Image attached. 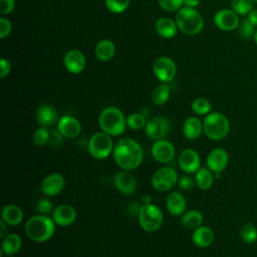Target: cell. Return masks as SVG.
Masks as SVG:
<instances>
[{
	"label": "cell",
	"mask_w": 257,
	"mask_h": 257,
	"mask_svg": "<svg viewBox=\"0 0 257 257\" xmlns=\"http://www.w3.org/2000/svg\"><path fill=\"white\" fill-rule=\"evenodd\" d=\"M112 157L121 170L133 171L142 164L144 153L141 145L136 140L122 138L114 145Z\"/></svg>",
	"instance_id": "1"
},
{
	"label": "cell",
	"mask_w": 257,
	"mask_h": 257,
	"mask_svg": "<svg viewBox=\"0 0 257 257\" xmlns=\"http://www.w3.org/2000/svg\"><path fill=\"white\" fill-rule=\"evenodd\" d=\"M55 223L48 215H35L25 223V233L27 237L35 242H46L55 233Z\"/></svg>",
	"instance_id": "2"
},
{
	"label": "cell",
	"mask_w": 257,
	"mask_h": 257,
	"mask_svg": "<svg viewBox=\"0 0 257 257\" xmlns=\"http://www.w3.org/2000/svg\"><path fill=\"white\" fill-rule=\"evenodd\" d=\"M98 124L102 132L111 137H117L122 135L126 128V117L119 108L107 106L101 110Z\"/></svg>",
	"instance_id": "3"
},
{
	"label": "cell",
	"mask_w": 257,
	"mask_h": 257,
	"mask_svg": "<svg viewBox=\"0 0 257 257\" xmlns=\"http://www.w3.org/2000/svg\"><path fill=\"white\" fill-rule=\"evenodd\" d=\"M230 131V122L226 115L213 111L206 115L203 121V132L212 141H221L227 137Z\"/></svg>",
	"instance_id": "4"
},
{
	"label": "cell",
	"mask_w": 257,
	"mask_h": 257,
	"mask_svg": "<svg viewBox=\"0 0 257 257\" xmlns=\"http://www.w3.org/2000/svg\"><path fill=\"white\" fill-rule=\"evenodd\" d=\"M176 23L178 28L189 35H195L202 31L204 20L202 15L195 9L184 7L177 12Z\"/></svg>",
	"instance_id": "5"
},
{
	"label": "cell",
	"mask_w": 257,
	"mask_h": 257,
	"mask_svg": "<svg viewBox=\"0 0 257 257\" xmlns=\"http://www.w3.org/2000/svg\"><path fill=\"white\" fill-rule=\"evenodd\" d=\"M140 226L146 232L158 231L164 222L162 210L153 203L143 204L138 212Z\"/></svg>",
	"instance_id": "6"
},
{
	"label": "cell",
	"mask_w": 257,
	"mask_h": 257,
	"mask_svg": "<svg viewBox=\"0 0 257 257\" xmlns=\"http://www.w3.org/2000/svg\"><path fill=\"white\" fill-rule=\"evenodd\" d=\"M114 148L111 136L104 132L93 134L88 141V153L96 160H104L112 154Z\"/></svg>",
	"instance_id": "7"
},
{
	"label": "cell",
	"mask_w": 257,
	"mask_h": 257,
	"mask_svg": "<svg viewBox=\"0 0 257 257\" xmlns=\"http://www.w3.org/2000/svg\"><path fill=\"white\" fill-rule=\"evenodd\" d=\"M178 174L172 167H163L158 169L152 176L151 184L158 192H167L178 184Z\"/></svg>",
	"instance_id": "8"
},
{
	"label": "cell",
	"mask_w": 257,
	"mask_h": 257,
	"mask_svg": "<svg viewBox=\"0 0 257 257\" xmlns=\"http://www.w3.org/2000/svg\"><path fill=\"white\" fill-rule=\"evenodd\" d=\"M153 71L160 81L167 83L172 81L176 76L177 66L171 58L167 56H161L154 62Z\"/></svg>",
	"instance_id": "9"
},
{
	"label": "cell",
	"mask_w": 257,
	"mask_h": 257,
	"mask_svg": "<svg viewBox=\"0 0 257 257\" xmlns=\"http://www.w3.org/2000/svg\"><path fill=\"white\" fill-rule=\"evenodd\" d=\"M171 122L169 119L163 116H156L147 121L145 126L146 135L153 141L163 140L169 133Z\"/></svg>",
	"instance_id": "10"
},
{
	"label": "cell",
	"mask_w": 257,
	"mask_h": 257,
	"mask_svg": "<svg viewBox=\"0 0 257 257\" xmlns=\"http://www.w3.org/2000/svg\"><path fill=\"white\" fill-rule=\"evenodd\" d=\"M214 24L223 31H232L238 28L240 20L238 14L232 9H221L214 15Z\"/></svg>",
	"instance_id": "11"
},
{
	"label": "cell",
	"mask_w": 257,
	"mask_h": 257,
	"mask_svg": "<svg viewBox=\"0 0 257 257\" xmlns=\"http://www.w3.org/2000/svg\"><path fill=\"white\" fill-rule=\"evenodd\" d=\"M151 152L153 158L161 164L170 163L174 159L176 153L173 144L164 139L156 141L152 147Z\"/></svg>",
	"instance_id": "12"
},
{
	"label": "cell",
	"mask_w": 257,
	"mask_h": 257,
	"mask_svg": "<svg viewBox=\"0 0 257 257\" xmlns=\"http://www.w3.org/2000/svg\"><path fill=\"white\" fill-rule=\"evenodd\" d=\"M229 162V155L227 151L223 148H215L213 149L207 156V167L214 174H221L223 172Z\"/></svg>",
	"instance_id": "13"
},
{
	"label": "cell",
	"mask_w": 257,
	"mask_h": 257,
	"mask_svg": "<svg viewBox=\"0 0 257 257\" xmlns=\"http://www.w3.org/2000/svg\"><path fill=\"white\" fill-rule=\"evenodd\" d=\"M65 181L61 174L52 173L46 176L40 185L41 192L47 197H53L58 195L64 188Z\"/></svg>",
	"instance_id": "14"
},
{
	"label": "cell",
	"mask_w": 257,
	"mask_h": 257,
	"mask_svg": "<svg viewBox=\"0 0 257 257\" xmlns=\"http://www.w3.org/2000/svg\"><path fill=\"white\" fill-rule=\"evenodd\" d=\"M179 166L184 173H196L201 167V160L199 154L193 149H185L179 156Z\"/></svg>",
	"instance_id": "15"
},
{
	"label": "cell",
	"mask_w": 257,
	"mask_h": 257,
	"mask_svg": "<svg viewBox=\"0 0 257 257\" xmlns=\"http://www.w3.org/2000/svg\"><path fill=\"white\" fill-rule=\"evenodd\" d=\"M113 184L116 190L123 195H131L137 188V181L130 171L120 170L113 178Z\"/></svg>",
	"instance_id": "16"
},
{
	"label": "cell",
	"mask_w": 257,
	"mask_h": 257,
	"mask_svg": "<svg viewBox=\"0 0 257 257\" xmlns=\"http://www.w3.org/2000/svg\"><path fill=\"white\" fill-rule=\"evenodd\" d=\"M57 130L64 138L73 139L79 136L81 124L75 117L71 115H63L57 121Z\"/></svg>",
	"instance_id": "17"
},
{
	"label": "cell",
	"mask_w": 257,
	"mask_h": 257,
	"mask_svg": "<svg viewBox=\"0 0 257 257\" xmlns=\"http://www.w3.org/2000/svg\"><path fill=\"white\" fill-rule=\"evenodd\" d=\"M75 209L67 204L57 206L52 212V219L58 226H69L76 220Z\"/></svg>",
	"instance_id": "18"
},
{
	"label": "cell",
	"mask_w": 257,
	"mask_h": 257,
	"mask_svg": "<svg viewBox=\"0 0 257 257\" xmlns=\"http://www.w3.org/2000/svg\"><path fill=\"white\" fill-rule=\"evenodd\" d=\"M63 63L68 72L72 74H78L85 67V57L80 50L71 49L65 54Z\"/></svg>",
	"instance_id": "19"
},
{
	"label": "cell",
	"mask_w": 257,
	"mask_h": 257,
	"mask_svg": "<svg viewBox=\"0 0 257 257\" xmlns=\"http://www.w3.org/2000/svg\"><path fill=\"white\" fill-rule=\"evenodd\" d=\"M36 119L41 126H51L58 121V113L50 104H41L36 109Z\"/></svg>",
	"instance_id": "20"
},
{
	"label": "cell",
	"mask_w": 257,
	"mask_h": 257,
	"mask_svg": "<svg viewBox=\"0 0 257 257\" xmlns=\"http://www.w3.org/2000/svg\"><path fill=\"white\" fill-rule=\"evenodd\" d=\"M166 207L173 216H181L185 213L187 207L186 198L180 192H172L166 199Z\"/></svg>",
	"instance_id": "21"
},
{
	"label": "cell",
	"mask_w": 257,
	"mask_h": 257,
	"mask_svg": "<svg viewBox=\"0 0 257 257\" xmlns=\"http://www.w3.org/2000/svg\"><path fill=\"white\" fill-rule=\"evenodd\" d=\"M192 241L197 247L207 248L214 241V232L210 227L202 225L193 230Z\"/></svg>",
	"instance_id": "22"
},
{
	"label": "cell",
	"mask_w": 257,
	"mask_h": 257,
	"mask_svg": "<svg viewBox=\"0 0 257 257\" xmlns=\"http://www.w3.org/2000/svg\"><path fill=\"white\" fill-rule=\"evenodd\" d=\"M182 132L186 139L197 140L203 133V121L197 116H190L184 121Z\"/></svg>",
	"instance_id": "23"
},
{
	"label": "cell",
	"mask_w": 257,
	"mask_h": 257,
	"mask_svg": "<svg viewBox=\"0 0 257 257\" xmlns=\"http://www.w3.org/2000/svg\"><path fill=\"white\" fill-rule=\"evenodd\" d=\"M21 246L22 240L18 234H7L4 238H2L1 257H3V254L7 256H14L21 249Z\"/></svg>",
	"instance_id": "24"
},
{
	"label": "cell",
	"mask_w": 257,
	"mask_h": 257,
	"mask_svg": "<svg viewBox=\"0 0 257 257\" xmlns=\"http://www.w3.org/2000/svg\"><path fill=\"white\" fill-rule=\"evenodd\" d=\"M1 220L9 226H17L23 220V212L17 205H6L1 211Z\"/></svg>",
	"instance_id": "25"
},
{
	"label": "cell",
	"mask_w": 257,
	"mask_h": 257,
	"mask_svg": "<svg viewBox=\"0 0 257 257\" xmlns=\"http://www.w3.org/2000/svg\"><path fill=\"white\" fill-rule=\"evenodd\" d=\"M115 52V47L112 41L108 39H102L100 40L96 46H95V56L98 58L100 61H107L110 60Z\"/></svg>",
	"instance_id": "26"
},
{
	"label": "cell",
	"mask_w": 257,
	"mask_h": 257,
	"mask_svg": "<svg viewBox=\"0 0 257 257\" xmlns=\"http://www.w3.org/2000/svg\"><path fill=\"white\" fill-rule=\"evenodd\" d=\"M204 217L203 214L198 210H190L182 215L181 223L182 225L190 230H195L202 226Z\"/></svg>",
	"instance_id": "27"
},
{
	"label": "cell",
	"mask_w": 257,
	"mask_h": 257,
	"mask_svg": "<svg viewBox=\"0 0 257 257\" xmlns=\"http://www.w3.org/2000/svg\"><path fill=\"white\" fill-rule=\"evenodd\" d=\"M156 30L158 34L164 38H172L177 32V23L170 18H160L156 22Z\"/></svg>",
	"instance_id": "28"
},
{
	"label": "cell",
	"mask_w": 257,
	"mask_h": 257,
	"mask_svg": "<svg viewBox=\"0 0 257 257\" xmlns=\"http://www.w3.org/2000/svg\"><path fill=\"white\" fill-rule=\"evenodd\" d=\"M195 182L198 188L203 191L211 189L214 183L213 172L208 168H200L195 173Z\"/></svg>",
	"instance_id": "29"
},
{
	"label": "cell",
	"mask_w": 257,
	"mask_h": 257,
	"mask_svg": "<svg viewBox=\"0 0 257 257\" xmlns=\"http://www.w3.org/2000/svg\"><path fill=\"white\" fill-rule=\"evenodd\" d=\"M170 97V88L166 83L157 85L152 91V100L157 105L165 104Z\"/></svg>",
	"instance_id": "30"
},
{
	"label": "cell",
	"mask_w": 257,
	"mask_h": 257,
	"mask_svg": "<svg viewBox=\"0 0 257 257\" xmlns=\"http://www.w3.org/2000/svg\"><path fill=\"white\" fill-rule=\"evenodd\" d=\"M241 239L248 244L254 243L257 240V228L254 224L248 222L245 223L240 231Z\"/></svg>",
	"instance_id": "31"
},
{
	"label": "cell",
	"mask_w": 257,
	"mask_h": 257,
	"mask_svg": "<svg viewBox=\"0 0 257 257\" xmlns=\"http://www.w3.org/2000/svg\"><path fill=\"white\" fill-rule=\"evenodd\" d=\"M230 5L238 15H246L253 9V0H231Z\"/></svg>",
	"instance_id": "32"
},
{
	"label": "cell",
	"mask_w": 257,
	"mask_h": 257,
	"mask_svg": "<svg viewBox=\"0 0 257 257\" xmlns=\"http://www.w3.org/2000/svg\"><path fill=\"white\" fill-rule=\"evenodd\" d=\"M147 119L144 114L139 112H133L128 116H126V126L131 130L137 131L144 128L147 124Z\"/></svg>",
	"instance_id": "33"
},
{
	"label": "cell",
	"mask_w": 257,
	"mask_h": 257,
	"mask_svg": "<svg viewBox=\"0 0 257 257\" xmlns=\"http://www.w3.org/2000/svg\"><path fill=\"white\" fill-rule=\"evenodd\" d=\"M211 108L210 101L204 97H198L192 102V110L198 115H207L210 113Z\"/></svg>",
	"instance_id": "34"
},
{
	"label": "cell",
	"mask_w": 257,
	"mask_h": 257,
	"mask_svg": "<svg viewBox=\"0 0 257 257\" xmlns=\"http://www.w3.org/2000/svg\"><path fill=\"white\" fill-rule=\"evenodd\" d=\"M49 132L46 126H40L38 127L33 136H32V142L37 147H43L45 145H48L49 140Z\"/></svg>",
	"instance_id": "35"
},
{
	"label": "cell",
	"mask_w": 257,
	"mask_h": 257,
	"mask_svg": "<svg viewBox=\"0 0 257 257\" xmlns=\"http://www.w3.org/2000/svg\"><path fill=\"white\" fill-rule=\"evenodd\" d=\"M238 32L243 39L249 40L252 37H254L256 30H255V26L246 18L240 22L238 26Z\"/></svg>",
	"instance_id": "36"
},
{
	"label": "cell",
	"mask_w": 257,
	"mask_h": 257,
	"mask_svg": "<svg viewBox=\"0 0 257 257\" xmlns=\"http://www.w3.org/2000/svg\"><path fill=\"white\" fill-rule=\"evenodd\" d=\"M107 9L112 13H121L130 5L131 0H104Z\"/></svg>",
	"instance_id": "37"
},
{
	"label": "cell",
	"mask_w": 257,
	"mask_h": 257,
	"mask_svg": "<svg viewBox=\"0 0 257 257\" xmlns=\"http://www.w3.org/2000/svg\"><path fill=\"white\" fill-rule=\"evenodd\" d=\"M158 3L161 8L168 12L179 11L182 8V5H184L183 0H158Z\"/></svg>",
	"instance_id": "38"
},
{
	"label": "cell",
	"mask_w": 257,
	"mask_h": 257,
	"mask_svg": "<svg viewBox=\"0 0 257 257\" xmlns=\"http://www.w3.org/2000/svg\"><path fill=\"white\" fill-rule=\"evenodd\" d=\"M52 203L48 199H40L36 203V211L41 215H48L53 212Z\"/></svg>",
	"instance_id": "39"
},
{
	"label": "cell",
	"mask_w": 257,
	"mask_h": 257,
	"mask_svg": "<svg viewBox=\"0 0 257 257\" xmlns=\"http://www.w3.org/2000/svg\"><path fill=\"white\" fill-rule=\"evenodd\" d=\"M63 136L59 133L58 130H52L49 132V140H48V145L52 148H57L62 144Z\"/></svg>",
	"instance_id": "40"
},
{
	"label": "cell",
	"mask_w": 257,
	"mask_h": 257,
	"mask_svg": "<svg viewBox=\"0 0 257 257\" xmlns=\"http://www.w3.org/2000/svg\"><path fill=\"white\" fill-rule=\"evenodd\" d=\"M194 180L189 176H182L178 180V186L184 191H190L194 188Z\"/></svg>",
	"instance_id": "41"
},
{
	"label": "cell",
	"mask_w": 257,
	"mask_h": 257,
	"mask_svg": "<svg viewBox=\"0 0 257 257\" xmlns=\"http://www.w3.org/2000/svg\"><path fill=\"white\" fill-rule=\"evenodd\" d=\"M11 29H12L11 22L6 18L1 17L0 18V38H5L7 35H9L11 32Z\"/></svg>",
	"instance_id": "42"
},
{
	"label": "cell",
	"mask_w": 257,
	"mask_h": 257,
	"mask_svg": "<svg viewBox=\"0 0 257 257\" xmlns=\"http://www.w3.org/2000/svg\"><path fill=\"white\" fill-rule=\"evenodd\" d=\"M15 6L14 0H0V13L5 15L13 11Z\"/></svg>",
	"instance_id": "43"
},
{
	"label": "cell",
	"mask_w": 257,
	"mask_h": 257,
	"mask_svg": "<svg viewBox=\"0 0 257 257\" xmlns=\"http://www.w3.org/2000/svg\"><path fill=\"white\" fill-rule=\"evenodd\" d=\"M10 70H11L10 62L7 59L2 58L0 60V77L4 78L5 76H7L9 74Z\"/></svg>",
	"instance_id": "44"
},
{
	"label": "cell",
	"mask_w": 257,
	"mask_h": 257,
	"mask_svg": "<svg viewBox=\"0 0 257 257\" xmlns=\"http://www.w3.org/2000/svg\"><path fill=\"white\" fill-rule=\"evenodd\" d=\"M247 15H248L247 19L256 27L257 26V9H252Z\"/></svg>",
	"instance_id": "45"
},
{
	"label": "cell",
	"mask_w": 257,
	"mask_h": 257,
	"mask_svg": "<svg viewBox=\"0 0 257 257\" xmlns=\"http://www.w3.org/2000/svg\"><path fill=\"white\" fill-rule=\"evenodd\" d=\"M183 4L185 5V7L195 8L200 4V0H183Z\"/></svg>",
	"instance_id": "46"
},
{
	"label": "cell",
	"mask_w": 257,
	"mask_h": 257,
	"mask_svg": "<svg viewBox=\"0 0 257 257\" xmlns=\"http://www.w3.org/2000/svg\"><path fill=\"white\" fill-rule=\"evenodd\" d=\"M0 225H1L0 237H1V238H4V237L6 236V232H7V230H6V226H7V224H6L3 220H1V221H0Z\"/></svg>",
	"instance_id": "47"
},
{
	"label": "cell",
	"mask_w": 257,
	"mask_h": 257,
	"mask_svg": "<svg viewBox=\"0 0 257 257\" xmlns=\"http://www.w3.org/2000/svg\"><path fill=\"white\" fill-rule=\"evenodd\" d=\"M253 39H254V41H255V43H256V45H257V30H256V32H255V34H254Z\"/></svg>",
	"instance_id": "48"
},
{
	"label": "cell",
	"mask_w": 257,
	"mask_h": 257,
	"mask_svg": "<svg viewBox=\"0 0 257 257\" xmlns=\"http://www.w3.org/2000/svg\"><path fill=\"white\" fill-rule=\"evenodd\" d=\"M253 2H255V3H257V0H253Z\"/></svg>",
	"instance_id": "49"
},
{
	"label": "cell",
	"mask_w": 257,
	"mask_h": 257,
	"mask_svg": "<svg viewBox=\"0 0 257 257\" xmlns=\"http://www.w3.org/2000/svg\"><path fill=\"white\" fill-rule=\"evenodd\" d=\"M11 257H14V256H11Z\"/></svg>",
	"instance_id": "50"
}]
</instances>
